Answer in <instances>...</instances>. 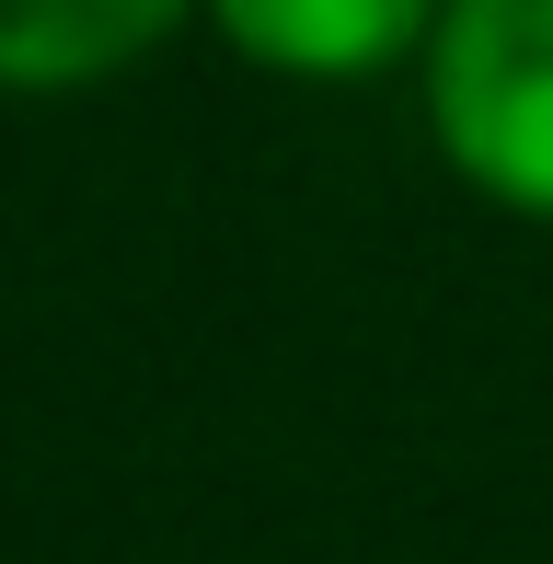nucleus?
<instances>
[{
  "mask_svg": "<svg viewBox=\"0 0 553 564\" xmlns=\"http://www.w3.org/2000/svg\"><path fill=\"white\" fill-rule=\"evenodd\" d=\"M219 35L289 82H369L438 35V0H208Z\"/></svg>",
  "mask_w": 553,
  "mask_h": 564,
  "instance_id": "2",
  "label": "nucleus"
},
{
  "mask_svg": "<svg viewBox=\"0 0 553 564\" xmlns=\"http://www.w3.org/2000/svg\"><path fill=\"white\" fill-rule=\"evenodd\" d=\"M185 0H0V93H69L150 58Z\"/></svg>",
  "mask_w": 553,
  "mask_h": 564,
  "instance_id": "3",
  "label": "nucleus"
},
{
  "mask_svg": "<svg viewBox=\"0 0 553 564\" xmlns=\"http://www.w3.org/2000/svg\"><path fill=\"white\" fill-rule=\"evenodd\" d=\"M426 116L473 196L553 219V0H438Z\"/></svg>",
  "mask_w": 553,
  "mask_h": 564,
  "instance_id": "1",
  "label": "nucleus"
}]
</instances>
